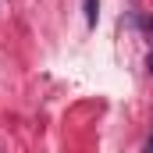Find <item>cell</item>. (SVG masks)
Here are the masks:
<instances>
[{
  "instance_id": "obj_2",
  "label": "cell",
  "mask_w": 153,
  "mask_h": 153,
  "mask_svg": "<svg viewBox=\"0 0 153 153\" xmlns=\"http://www.w3.org/2000/svg\"><path fill=\"white\" fill-rule=\"evenodd\" d=\"M146 68H150V75H153V53H150V57H146Z\"/></svg>"
},
{
  "instance_id": "obj_1",
  "label": "cell",
  "mask_w": 153,
  "mask_h": 153,
  "mask_svg": "<svg viewBox=\"0 0 153 153\" xmlns=\"http://www.w3.org/2000/svg\"><path fill=\"white\" fill-rule=\"evenodd\" d=\"M96 18H100V0H85V25L96 29Z\"/></svg>"
},
{
  "instance_id": "obj_3",
  "label": "cell",
  "mask_w": 153,
  "mask_h": 153,
  "mask_svg": "<svg viewBox=\"0 0 153 153\" xmlns=\"http://www.w3.org/2000/svg\"><path fill=\"white\" fill-rule=\"evenodd\" d=\"M146 153H153V135H150V146H146Z\"/></svg>"
}]
</instances>
